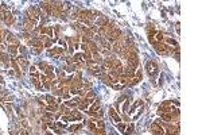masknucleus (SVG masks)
Returning a JSON list of instances; mask_svg holds the SVG:
<instances>
[{"label": "nucleus", "instance_id": "32", "mask_svg": "<svg viewBox=\"0 0 202 135\" xmlns=\"http://www.w3.org/2000/svg\"><path fill=\"white\" fill-rule=\"evenodd\" d=\"M80 128H81V124H75L70 127V131H75V130H80Z\"/></svg>", "mask_w": 202, "mask_h": 135}, {"label": "nucleus", "instance_id": "15", "mask_svg": "<svg viewBox=\"0 0 202 135\" xmlns=\"http://www.w3.org/2000/svg\"><path fill=\"white\" fill-rule=\"evenodd\" d=\"M30 45L35 46V47H37V49H42V47H43V43L40 42L39 39H32V41H30Z\"/></svg>", "mask_w": 202, "mask_h": 135}, {"label": "nucleus", "instance_id": "1", "mask_svg": "<svg viewBox=\"0 0 202 135\" xmlns=\"http://www.w3.org/2000/svg\"><path fill=\"white\" fill-rule=\"evenodd\" d=\"M88 124H89V128L93 130L96 135H105V124L103 120L94 119V120H90Z\"/></svg>", "mask_w": 202, "mask_h": 135}, {"label": "nucleus", "instance_id": "19", "mask_svg": "<svg viewBox=\"0 0 202 135\" xmlns=\"http://www.w3.org/2000/svg\"><path fill=\"white\" fill-rule=\"evenodd\" d=\"M18 63H19L23 69L27 68V60H26L24 57H19V58H18Z\"/></svg>", "mask_w": 202, "mask_h": 135}, {"label": "nucleus", "instance_id": "35", "mask_svg": "<svg viewBox=\"0 0 202 135\" xmlns=\"http://www.w3.org/2000/svg\"><path fill=\"white\" fill-rule=\"evenodd\" d=\"M19 135H28V131L27 130H20L19 131Z\"/></svg>", "mask_w": 202, "mask_h": 135}, {"label": "nucleus", "instance_id": "27", "mask_svg": "<svg viewBox=\"0 0 202 135\" xmlns=\"http://www.w3.org/2000/svg\"><path fill=\"white\" fill-rule=\"evenodd\" d=\"M7 58H8V57H7V54H4V53H2V51H0V61H3V62H7V61H8Z\"/></svg>", "mask_w": 202, "mask_h": 135}, {"label": "nucleus", "instance_id": "29", "mask_svg": "<svg viewBox=\"0 0 202 135\" xmlns=\"http://www.w3.org/2000/svg\"><path fill=\"white\" fill-rule=\"evenodd\" d=\"M93 116H94V118H98V119H100V118H103V111H101V109H98V111H97V112L94 114Z\"/></svg>", "mask_w": 202, "mask_h": 135}, {"label": "nucleus", "instance_id": "18", "mask_svg": "<svg viewBox=\"0 0 202 135\" xmlns=\"http://www.w3.org/2000/svg\"><path fill=\"white\" fill-rule=\"evenodd\" d=\"M163 39H164L163 34H162V33H159V31H156V33H155V37H154V41H155V43H156V42H162Z\"/></svg>", "mask_w": 202, "mask_h": 135}, {"label": "nucleus", "instance_id": "20", "mask_svg": "<svg viewBox=\"0 0 202 135\" xmlns=\"http://www.w3.org/2000/svg\"><path fill=\"white\" fill-rule=\"evenodd\" d=\"M4 20H5V23H7V25H12V23H14V16H12V14H11V12H7Z\"/></svg>", "mask_w": 202, "mask_h": 135}, {"label": "nucleus", "instance_id": "8", "mask_svg": "<svg viewBox=\"0 0 202 135\" xmlns=\"http://www.w3.org/2000/svg\"><path fill=\"white\" fill-rule=\"evenodd\" d=\"M151 131H152L154 135H164L163 127H162V126H159L158 123H154V124L151 126Z\"/></svg>", "mask_w": 202, "mask_h": 135}, {"label": "nucleus", "instance_id": "31", "mask_svg": "<svg viewBox=\"0 0 202 135\" xmlns=\"http://www.w3.org/2000/svg\"><path fill=\"white\" fill-rule=\"evenodd\" d=\"M166 42L170 43V45H175V46H176V42H175L173 38H166Z\"/></svg>", "mask_w": 202, "mask_h": 135}, {"label": "nucleus", "instance_id": "3", "mask_svg": "<svg viewBox=\"0 0 202 135\" xmlns=\"http://www.w3.org/2000/svg\"><path fill=\"white\" fill-rule=\"evenodd\" d=\"M127 61H128V66H129V68H132V69L138 68V65H139V58H138L136 51L129 53V54L127 55Z\"/></svg>", "mask_w": 202, "mask_h": 135}, {"label": "nucleus", "instance_id": "28", "mask_svg": "<svg viewBox=\"0 0 202 135\" xmlns=\"http://www.w3.org/2000/svg\"><path fill=\"white\" fill-rule=\"evenodd\" d=\"M46 108H47V111H50V112H54V111H57L58 107H57V104H55V105H47Z\"/></svg>", "mask_w": 202, "mask_h": 135}, {"label": "nucleus", "instance_id": "26", "mask_svg": "<svg viewBox=\"0 0 202 135\" xmlns=\"http://www.w3.org/2000/svg\"><path fill=\"white\" fill-rule=\"evenodd\" d=\"M125 126H127V124H124V123H121V122H120V123H117V124H116V127H117V128H119V130H120L121 132H124V131H125Z\"/></svg>", "mask_w": 202, "mask_h": 135}, {"label": "nucleus", "instance_id": "16", "mask_svg": "<svg viewBox=\"0 0 202 135\" xmlns=\"http://www.w3.org/2000/svg\"><path fill=\"white\" fill-rule=\"evenodd\" d=\"M159 116H162V120L163 122L173 120V115H171V112H166V114H162V115H159Z\"/></svg>", "mask_w": 202, "mask_h": 135}, {"label": "nucleus", "instance_id": "11", "mask_svg": "<svg viewBox=\"0 0 202 135\" xmlns=\"http://www.w3.org/2000/svg\"><path fill=\"white\" fill-rule=\"evenodd\" d=\"M81 103V99L80 97H74V99H70L66 103V107H78V104Z\"/></svg>", "mask_w": 202, "mask_h": 135}, {"label": "nucleus", "instance_id": "10", "mask_svg": "<svg viewBox=\"0 0 202 135\" xmlns=\"http://www.w3.org/2000/svg\"><path fill=\"white\" fill-rule=\"evenodd\" d=\"M73 61L77 63V65H84V61H85V55L81 54V53H75L73 55Z\"/></svg>", "mask_w": 202, "mask_h": 135}, {"label": "nucleus", "instance_id": "33", "mask_svg": "<svg viewBox=\"0 0 202 135\" xmlns=\"http://www.w3.org/2000/svg\"><path fill=\"white\" fill-rule=\"evenodd\" d=\"M46 66H47V63H45V62H40V63H39V69H40V70H43V72H45Z\"/></svg>", "mask_w": 202, "mask_h": 135}, {"label": "nucleus", "instance_id": "9", "mask_svg": "<svg viewBox=\"0 0 202 135\" xmlns=\"http://www.w3.org/2000/svg\"><path fill=\"white\" fill-rule=\"evenodd\" d=\"M82 118H84V115L77 109H73L69 115V120H82Z\"/></svg>", "mask_w": 202, "mask_h": 135}, {"label": "nucleus", "instance_id": "17", "mask_svg": "<svg viewBox=\"0 0 202 135\" xmlns=\"http://www.w3.org/2000/svg\"><path fill=\"white\" fill-rule=\"evenodd\" d=\"M8 51H10V54L12 55V57H15V55L18 54V46H15V45H10Z\"/></svg>", "mask_w": 202, "mask_h": 135}, {"label": "nucleus", "instance_id": "30", "mask_svg": "<svg viewBox=\"0 0 202 135\" xmlns=\"http://www.w3.org/2000/svg\"><path fill=\"white\" fill-rule=\"evenodd\" d=\"M139 105H140V107H141V100H138V101H135V104L132 105V111H133L135 108H138Z\"/></svg>", "mask_w": 202, "mask_h": 135}, {"label": "nucleus", "instance_id": "12", "mask_svg": "<svg viewBox=\"0 0 202 135\" xmlns=\"http://www.w3.org/2000/svg\"><path fill=\"white\" fill-rule=\"evenodd\" d=\"M109 115H111V118L113 119L116 123H120V122H121L120 116H119V114L116 112V109H115L113 107H111V108H109Z\"/></svg>", "mask_w": 202, "mask_h": 135}, {"label": "nucleus", "instance_id": "2", "mask_svg": "<svg viewBox=\"0 0 202 135\" xmlns=\"http://www.w3.org/2000/svg\"><path fill=\"white\" fill-rule=\"evenodd\" d=\"M154 47H155L156 53L158 54H162V55H167V54H171V53L174 51L173 47H170V46H166L164 43L162 42H156L154 43Z\"/></svg>", "mask_w": 202, "mask_h": 135}, {"label": "nucleus", "instance_id": "24", "mask_svg": "<svg viewBox=\"0 0 202 135\" xmlns=\"http://www.w3.org/2000/svg\"><path fill=\"white\" fill-rule=\"evenodd\" d=\"M31 81H32V84L37 86V88H42V85H40L39 83V78L38 77H35V76H31Z\"/></svg>", "mask_w": 202, "mask_h": 135}, {"label": "nucleus", "instance_id": "7", "mask_svg": "<svg viewBox=\"0 0 202 135\" xmlns=\"http://www.w3.org/2000/svg\"><path fill=\"white\" fill-rule=\"evenodd\" d=\"M98 109H100V101H98V100H94L90 105H89V108L86 109V112H88L89 115H90V116H93V115L96 114Z\"/></svg>", "mask_w": 202, "mask_h": 135}, {"label": "nucleus", "instance_id": "22", "mask_svg": "<svg viewBox=\"0 0 202 135\" xmlns=\"http://www.w3.org/2000/svg\"><path fill=\"white\" fill-rule=\"evenodd\" d=\"M46 101H47V104H49V105H55L57 104V100L53 96H50V95L46 96Z\"/></svg>", "mask_w": 202, "mask_h": 135}, {"label": "nucleus", "instance_id": "4", "mask_svg": "<svg viewBox=\"0 0 202 135\" xmlns=\"http://www.w3.org/2000/svg\"><path fill=\"white\" fill-rule=\"evenodd\" d=\"M120 35H121V30L119 27H115L113 30L109 33L108 37H106V39H108V42L113 43V42H116L117 39H120Z\"/></svg>", "mask_w": 202, "mask_h": 135}, {"label": "nucleus", "instance_id": "6", "mask_svg": "<svg viewBox=\"0 0 202 135\" xmlns=\"http://www.w3.org/2000/svg\"><path fill=\"white\" fill-rule=\"evenodd\" d=\"M40 8L45 10L49 15L54 14V5H53V2H42L40 3Z\"/></svg>", "mask_w": 202, "mask_h": 135}, {"label": "nucleus", "instance_id": "34", "mask_svg": "<svg viewBox=\"0 0 202 135\" xmlns=\"http://www.w3.org/2000/svg\"><path fill=\"white\" fill-rule=\"evenodd\" d=\"M55 126H57V127H61V128H63V127H66V124H63L62 122H58V123H55Z\"/></svg>", "mask_w": 202, "mask_h": 135}, {"label": "nucleus", "instance_id": "37", "mask_svg": "<svg viewBox=\"0 0 202 135\" xmlns=\"http://www.w3.org/2000/svg\"><path fill=\"white\" fill-rule=\"evenodd\" d=\"M49 135H50V134H49Z\"/></svg>", "mask_w": 202, "mask_h": 135}, {"label": "nucleus", "instance_id": "5", "mask_svg": "<svg viewBox=\"0 0 202 135\" xmlns=\"http://www.w3.org/2000/svg\"><path fill=\"white\" fill-rule=\"evenodd\" d=\"M146 70L148 72V74L154 77V76H156V74H158L159 68H158V65H156V62H154V61H148V62H147V65H146Z\"/></svg>", "mask_w": 202, "mask_h": 135}, {"label": "nucleus", "instance_id": "23", "mask_svg": "<svg viewBox=\"0 0 202 135\" xmlns=\"http://www.w3.org/2000/svg\"><path fill=\"white\" fill-rule=\"evenodd\" d=\"M133 128H135L133 124H127V126H125V131H124V134H127V135L132 134V132H133Z\"/></svg>", "mask_w": 202, "mask_h": 135}, {"label": "nucleus", "instance_id": "14", "mask_svg": "<svg viewBox=\"0 0 202 135\" xmlns=\"http://www.w3.org/2000/svg\"><path fill=\"white\" fill-rule=\"evenodd\" d=\"M39 31L42 33L43 35H45V34H46V35H49L50 38L53 37V34H54V33H53V28H51V27H40V28H39Z\"/></svg>", "mask_w": 202, "mask_h": 135}, {"label": "nucleus", "instance_id": "13", "mask_svg": "<svg viewBox=\"0 0 202 135\" xmlns=\"http://www.w3.org/2000/svg\"><path fill=\"white\" fill-rule=\"evenodd\" d=\"M5 37H7V42H8L10 45H15V46H18V41H16V38H15V35L10 34V33H5Z\"/></svg>", "mask_w": 202, "mask_h": 135}, {"label": "nucleus", "instance_id": "21", "mask_svg": "<svg viewBox=\"0 0 202 135\" xmlns=\"http://www.w3.org/2000/svg\"><path fill=\"white\" fill-rule=\"evenodd\" d=\"M100 78L103 80L105 84H111V83H112V80H111V77H109V74H101V76H100Z\"/></svg>", "mask_w": 202, "mask_h": 135}, {"label": "nucleus", "instance_id": "36", "mask_svg": "<svg viewBox=\"0 0 202 135\" xmlns=\"http://www.w3.org/2000/svg\"><path fill=\"white\" fill-rule=\"evenodd\" d=\"M2 83H3V77L0 76V84H2Z\"/></svg>", "mask_w": 202, "mask_h": 135}, {"label": "nucleus", "instance_id": "25", "mask_svg": "<svg viewBox=\"0 0 202 135\" xmlns=\"http://www.w3.org/2000/svg\"><path fill=\"white\" fill-rule=\"evenodd\" d=\"M30 74H31V76H35V77H38V70H37V68H35V66H31V68H30Z\"/></svg>", "mask_w": 202, "mask_h": 135}]
</instances>
